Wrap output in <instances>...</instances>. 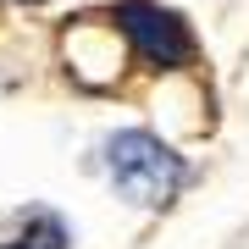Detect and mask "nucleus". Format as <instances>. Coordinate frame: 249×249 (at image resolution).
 <instances>
[{"mask_svg":"<svg viewBox=\"0 0 249 249\" xmlns=\"http://www.w3.org/2000/svg\"><path fill=\"white\" fill-rule=\"evenodd\" d=\"M106 172L116 183V194L127 205H144V211H160V205H172V194L183 188V160L166 150L155 133H144V127H127V133H116L106 144Z\"/></svg>","mask_w":249,"mask_h":249,"instance_id":"obj_1","label":"nucleus"},{"mask_svg":"<svg viewBox=\"0 0 249 249\" xmlns=\"http://www.w3.org/2000/svg\"><path fill=\"white\" fill-rule=\"evenodd\" d=\"M111 22L122 28V39L133 45L150 67H183L194 55V34L178 11L155 6V0H116L111 6Z\"/></svg>","mask_w":249,"mask_h":249,"instance_id":"obj_2","label":"nucleus"},{"mask_svg":"<svg viewBox=\"0 0 249 249\" xmlns=\"http://www.w3.org/2000/svg\"><path fill=\"white\" fill-rule=\"evenodd\" d=\"M0 249H67V227H61L55 211H34L22 222V232L11 244H0Z\"/></svg>","mask_w":249,"mask_h":249,"instance_id":"obj_3","label":"nucleus"},{"mask_svg":"<svg viewBox=\"0 0 249 249\" xmlns=\"http://www.w3.org/2000/svg\"><path fill=\"white\" fill-rule=\"evenodd\" d=\"M28 6H34V0H28Z\"/></svg>","mask_w":249,"mask_h":249,"instance_id":"obj_4","label":"nucleus"}]
</instances>
